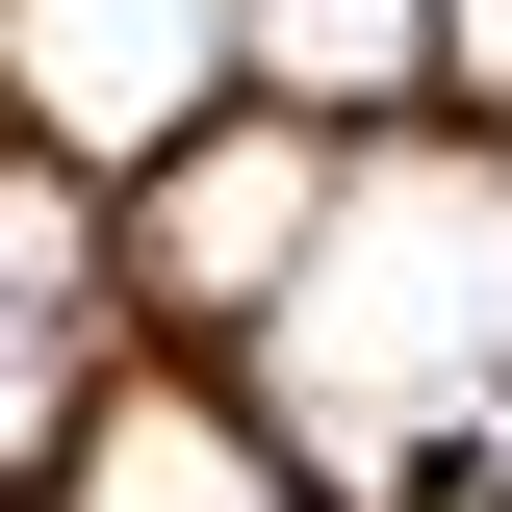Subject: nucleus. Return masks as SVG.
<instances>
[{
    "label": "nucleus",
    "instance_id": "1",
    "mask_svg": "<svg viewBox=\"0 0 512 512\" xmlns=\"http://www.w3.org/2000/svg\"><path fill=\"white\" fill-rule=\"evenodd\" d=\"M487 359H512V180H359L333 256L282 282V384H308L333 436H410Z\"/></svg>",
    "mask_w": 512,
    "mask_h": 512
},
{
    "label": "nucleus",
    "instance_id": "2",
    "mask_svg": "<svg viewBox=\"0 0 512 512\" xmlns=\"http://www.w3.org/2000/svg\"><path fill=\"white\" fill-rule=\"evenodd\" d=\"M205 26H231V0H26V103H52L77 154H154L180 77H205Z\"/></svg>",
    "mask_w": 512,
    "mask_h": 512
},
{
    "label": "nucleus",
    "instance_id": "3",
    "mask_svg": "<svg viewBox=\"0 0 512 512\" xmlns=\"http://www.w3.org/2000/svg\"><path fill=\"white\" fill-rule=\"evenodd\" d=\"M308 154H180V180H154V282H180V308H231V282H308Z\"/></svg>",
    "mask_w": 512,
    "mask_h": 512
},
{
    "label": "nucleus",
    "instance_id": "4",
    "mask_svg": "<svg viewBox=\"0 0 512 512\" xmlns=\"http://www.w3.org/2000/svg\"><path fill=\"white\" fill-rule=\"evenodd\" d=\"M77 512H282V487H256L231 410H180V384H154V410H103V436H77Z\"/></svg>",
    "mask_w": 512,
    "mask_h": 512
},
{
    "label": "nucleus",
    "instance_id": "5",
    "mask_svg": "<svg viewBox=\"0 0 512 512\" xmlns=\"http://www.w3.org/2000/svg\"><path fill=\"white\" fill-rule=\"evenodd\" d=\"M256 52H282V77H384V52H410V0H256Z\"/></svg>",
    "mask_w": 512,
    "mask_h": 512
},
{
    "label": "nucleus",
    "instance_id": "6",
    "mask_svg": "<svg viewBox=\"0 0 512 512\" xmlns=\"http://www.w3.org/2000/svg\"><path fill=\"white\" fill-rule=\"evenodd\" d=\"M461 52H487V77H512V0H461Z\"/></svg>",
    "mask_w": 512,
    "mask_h": 512
}]
</instances>
